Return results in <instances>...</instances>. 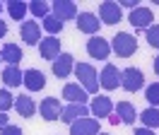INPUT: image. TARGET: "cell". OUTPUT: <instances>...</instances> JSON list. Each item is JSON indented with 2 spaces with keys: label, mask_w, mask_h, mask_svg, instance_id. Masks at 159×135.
<instances>
[{
  "label": "cell",
  "mask_w": 159,
  "mask_h": 135,
  "mask_svg": "<svg viewBox=\"0 0 159 135\" xmlns=\"http://www.w3.org/2000/svg\"><path fill=\"white\" fill-rule=\"evenodd\" d=\"M75 75H77V80L82 82V87H84L87 94H97V92H99V77H97V70H94L89 63H77V65H75Z\"/></svg>",
  "instance_id": "cell-1"
},
{
  "label": "cell",
  "mask_w": 159,
  "mask_h": 135,
  "mask_svg": "<svg viewBox=\"0 0 159 135\" xmlns=\"http://www.w3.org/2000/svg\"><path fill=\"white\" fill-rule=\"evenodd\" d=\"M111 48L116 51V56H120V58H130L135 51H138V39L133 36V34H128V31H118V34L113 36V44H111Z\"/></svg>",
  "instance_id": "cell-2"
},
{
  "label": "cell",
  "mask_w": 159,
  "mask_h": 135,
  "mask_svg": "<svg viewBox=\"0 0 159 135\" xmlns=\"http://www.w3.org/2000/svg\"><path fill=\"white\" fill-rule=\"evenodd\" d=\"M142 85H145V75L140 72L138 68H125V70H120V87H123L125 92H138Z\"/></svg>",
  "instance_id": "cell-3"
},
{
  "label": "cell",
  "mask_w": 159,
  "mask_h": 135,
  "mask_svg": "<svg viewBox=\"0 0 159 135\" xmlns=\"http://www.w3.org/2000/svg\"><path fill=\"white\" fill-rule=\"evenodd\" d=\"M97 133H99V121L97 118L82 116V118L70 123V135H97Z\"/></svg>",
  "instance_id": "cell-4"
},
{
  "label": "cell",
  "mask_w": 159,
  "mask_h": 135,
  "mask_svg": "<svg viewBox=\"0 0 159 135\" xmlns=\"http://www.w3.org/2000/svg\"><path fill=\"white\" fill-rule=\"evenodd\" d=\"M99 17H101L104 24H116V22H120V17H123V10H120L118 2L106 0V2L99 5Z\"/></svg>",
  "instance_id": "cell-5"
},
{
  "label": "cell",
  "mask_w": 159,
  "mask_h": 135,
  "mask_svg": "<svg viewBox=\"0 0 159 135\" xmlns=\"http://www.w3.org/2000/svg\"><path fill=\"white\" fill-rule=\"evenodd\" d=\"M87 53H89L92 58H97V60H106L109 53H111V46L104 36H92L89 41H87Z\"/></svg>",
  "instance_id": "cell-6"
},
{
  "label": "cell",
  "mask_w": 159,
  "mask_h": 135,
  "mask_svg": "<svg viewBox=\"0 0 159 135\" xmlns=\"http://www.w3.org/2000/svg\"><path fill=\"white\" fill-rule=\"evenodd\" d=\"M152 22H154V15H152V10H149V7L130 10V24H133L135 29H149V27H152Z\"/></svg>",
  "instance_id": "cell-7"
},
{
  "label": "cell",
  "mask_w": 159,
  "mask_h": 135,
  "mask_svg": "<svg viewBox=\"0 0 159 135\" xmlns=\"http://www.w3.org/2000/svg\"><path fill=\"white\" fill-rule=\"evenodd\" d=\"M89 114L97 116V118H106V116L113 114V101H111L109 96H104V94H97L94 99H92Z\"/></svg>",
  "instance_id": "cell-8"
},
{
  "label": "cell",
  "mask_w": 159,
  "mask_h": 135,
  "mask_svg": "<svg viewBox=\"0 0 159 135\" xmlns=\"http://www.w3.org/2000/svg\"><path fill=\"white\" fill-rule=\"evenodd\" d=\"M99 85L104 87V89H116V87L120 85V70L116 65H104V70H101V75H99Z\"/></svg>",
  "instance_id": "cell-9"
},
{
  "label": "cell",
  "mask_w": 159,
  "mask_h": 135,
  "mask_svg": "<svg viewBox=\"0 0 159 135\" xmlns=\"http://www.w3.org/2000/svg\"><path fill=\"white\" fill-rule=\"evenodd\" d=\"M53 15H56L60 22L72 19V17H77V5H75L72 0H53Z\"/></svg>",
  "instance_id": "cell-10"
},
{
  "label": "cell",
  "mask_w": 159,
  "mask_h": 135,
  "mask_svg": "<svg viewBox=\"0 0 159 135\" xmlns=\"http://www.w3.org/2000/svg\"><path fill=\"white\" fill-rule=\"evenodd\" d=\"M63 99H68L70 104H84L87 101V92L80 82H68L63 87Z\"/></svg>",
  "instance_id": "cell-11"
},
{
  "label": "cell",
  "mask_w": 159,
  "mask_h": 135,
  "mask_svg": "<svg viewBox=\"0 0 159 135\" xmlns=\"http://www.w3.org/2000/svg\"><path fill=\"white\" fill-rule=\"evenodd\" d=\"M41 111V118H46V121H58L60 118V99H56V96H48V99H43L39 106Z\"/></svg>",
  "instance_id": "cell-12"
},
{
  "label": "cell",
  "mask_w": 159,
  "mask_h": 135,
  "mask_svg": "<svg viewBox=\"0 0 159 135\" xmlns=\"http://www.w3.org/2000/svg\"><path fill=\"white\" fill-rule=\"evenodd\" d=\"M99 24H101L99 17L92 15V12H80L77 15V29L84 31V34H92V36H94V34L99 31Z\"/></svg>",
  "instance_id": "cell-13"
},
{
  "label": "cell",
  "mask_w": 159,
  "mask_h": 135,
  "mask_svg": "<svg viewBox=\"0 0 159 135\" xmlns=\"http://www.w3.org/2000/svg\"><path fill=\"white\" fill-rule=\"evenodd\" d=\"M20 34H22V41H27L29 46H36V44L41 41V27H39V22H22Z\"/></svg>",
  "instance_id": "cell-14"
},
{
  "label": "cell",
  "mask_w": 159,
  "mask_h": 135,
  "mask_svg": "<svg viewBox=\"0 0 159 135\" xmlns=\"http://www.w3.org/2000/svg\"><path fill=\"white\" fill-rule=\"evenodd\" d=\"M39 44H41V58H43V60H51V63H53V60L60 56V41L56 36H46V39H41Z\"/></svg>",
  "instance_id": "cell-15"
},
{
  "label": "cell",
  "mask_w": 159,
  "mask_h": 135,
  "mask_svg": "<svg viewBox=\"0 0 159 135\" xmlns=\"http://www.w3.org/2000/svg\"><path fill=\"white\" fill-rule=\"evenodd\" d=\"M75 68V58L70 53H60L56 60H53V75L56 77H68Z\"/></svg>",
  "instance_id": "cell-16"
},
{
  "label": "cell",
  "mask_w": 159,
  "mask_h": 135,
  "mask_svg": "<svg viewBox=\"0 0 159 135\" xmlns=\"http://www.w3.org/2000/svg\"><path fill=\"white\" fill-rule=\"evenodd\" d=\"M82 116H89L87 104H70L60 111V121H63V123H72V121H77Z\"/></svg>",
  "instance_id": "cell-17"
},
{
  "label": "cell",
  "mask_w": 159,
  "mask_h": 135,
  "mask_svg": "<svg viewBox=\"0 0 159 135\" xmlns=\"http://www.w3.org/2000/svg\"><path fill=\"white\" fill-rule=\"evenodd\" d=\"M24 87H27V89H31V92L43 89V87H46V75H43L41 70H36V68L27 70V72H24Z\"/></svg>",
  "instance_id": "cell-18"
},
{
  "label": "cell",
  "mask_w": 159,
  "mask_h": 135,
  "mask_svg": "<svg viewBox=\"0 0 159 135\" xmlns=\"http://www.w3.org/2000/svg\"><path fill=\"white\" fill-rule=\"evenodd\" d=\"M15 109H17V114L24 116V118H29V116L36 114V104H34V99H31V96H24V94L15 96Z\"/></svg>",
  "instance_id": "cell-19"
},
{
  "label": "cell",
  "mask_w": 159,
  "mask_h": 135,
  "mask_svg": "<svg viewBox=\"0 0 159 135\" xmlns=\"http://www.w3.org/2000/svg\"><path fill=\"white\" fill-rule=\"evenodd\" d=\"M2 82L7 87H17L24 82V72H22L17 65H7L5 70H2Z\"/></svg>",
  "instance_id": "cell-20"
},
{
  "label": "cell",
  "mask_w": 159,
  "mask_h": 135,
  "mask_svg": "<svg viewBox=\"0 0 159 135\" xmlns=\"http://www.w3.org/2000/svg\"><path fill=\"white\" fill-rule=\"evenodd\" d=\"M116 114H118L120 123H125V125H133V123H135V118H138V114H135V109H133L130 101H118Z\"/></svg>",
  "instance_id": "cell-21"
},
{
  "label": "cell",
  "mask_w": 159,
  "mask_h": 135,
  "mask_svg": "<svg viewBox=\"0 0 159 135\" xmlns=\"http://www.w3.org/2000/svg\"><path fill=\"white\" fill-rule=\"evenodd\" d=\"M2 60H7L10 65H17L22 60V48L17 44H5L2 46Z\"/></svg>",
  "instance_id": "cell-22"
},
{
  "label": "cell",
  "mask_w": 159,
  "mask_h": 135,
  "mask_svg": "<svg viewBox=\"0 0 159 135\" xmlns=\"http://www.w3.org/2000/svg\"><path fill=\"white\" fill-rule=\"evenodd\" d=\"M140 121L145 128H159V109L157 106H149L140 114Z\"/></svg>",
  "instance_id": "cell-23"
},
{
  "label": "cell",
  "mask_w": 159,
  "mask_h": 135,
  "mask_svg": "<svg viewBox=\"0 0 159 135\" xmlns=\"http://www.w3.org/2000/svg\"><path fill=\"white\" fill-rule=\"evenodd\" d=\"M7 12H10V17H12V19H20V22H24L27 5H24L22 0H10V2H7Z\"/></svg>",
  "instance_id": "cell-24"
},
{
  "label": "cell",
  "mask_w": 159,
  "mask_h": 135,
  "mask_svg": "<svg viewBox=\"0 0 159 135\" xmlns=\"http://www.w3.org/2000/svg\"><path fill=\"white\" fill-rule=\"evenodd\" d=\"M41 27L46 29L48 34H58V31H63V22H60L56 15H48V17H43V24Z\"/></svg>",
  "instance_id": "cell-25"
},
{
  "label": "cell",
  "mask_w": 159,
  "mask_h": 135,
  "mask_svg": "<svg viewBox=\"0 0 159 135\" xmlns=\"http://www.w3.org/2000/svg\"><path fill=\"white\" fill-rule=\"evenodd\" d=\"M29 10L34 17H48V2H43V0H31L29 2Z\"/></svg>",
  "instance_id": "cell-26"
},
{
  "label": "cell",
  "mask_w": 159,
  "mask_h": 135,
  "mask_svg": "<svg viewBox=\"0 0 159 135\" xmlns=\"http://www.w3.org/2000/svg\"><path fill=\"white\" fill-rule=\"evenodd\" d=\"M145 99H147L152 106H159V82H154V85H149L147 89H145Z\"/></svg>",
  "instance_id": "cell-27"
},
{
  "label": "cell",
  "mask_w": 159,
  "mask_h": 135,
  "mask_svg": "<svg viewBox=\"0 0 159 135\" xmlns=\"http://www.w3.org/2000/svg\"><path fill=\"white\" fill-rule=\"evenodd\" d=\"M15 106V96L7 92V89H0V111L5 114L7 109H12Z\"/></svg>",
  "instance_id": "cell-28"
},
{
  "label": "cell",
  "mask_w": 159,
  "mask_h": 135,
  "mask_svg": "<svg viewBox=\"0 0 159 135\" xmlns=\"http://www.w3.org/2000/svg\"><path fill=\"white\" fill-rule=\"evenodd\" d=\"M145 36H147V44H149V46L159 48V24H152L149 29H145Z\"/></svg>",
  "instance_id": "cell-29"
},
{
  "label": "cell",
  "mask_w": 159,
  "mask_h": 135,
  "mask_svg": "<svg viewBox=\"0 0 159 135\" xmlns=\"http://www.w3.org/2000/svg\"><path fill=\"white\" fill-rule=\"evenodd\" d=\"M0 135H24V133H22V128H17V125H5L0 130Z\"/></svg>",
  "instance_id": "cell-30"
},
{
  "label": "cell",
  "mask_w": 159,
  "mask_h": 135,
  "mask_svg": "<svg viewBox=\"0 0 159 135\" xmlns=\"http://www.w3.org/2000/svg\"><path fill=\"white\" fill-rule=\"evenodd\" d=\"M118 5H120V10H123V7H128V10H135V7H138V0H120Z\"/></svg>",
  "instance_id": "cell-31"
},
{
  "label": "cell",
  "mask_w": 159,
  "mask_h": 135,
  "mask_svg": "<svg viewBox=\"0 0 159 135\" xmlns=\"http://www.w3.org/2000/svg\"><path fill=\"white\" fill-rule=\"evenodd\" d=\"M135 135H154V133H152V128H138Z\"/></svg>",
  "instance_id": "cell-32"
},
{
  "label": "cell",
  "mask_w": 159,
  "mask_h": 135,
  "mask_svg": "<svg viewBox=\"0 0 159 135\" xmlns=\"http://www.w3.org/2000/svg\"><path fill=\"white\" fill-rule=\"evenodd\" d=\"M5 125H10V123H7V116H5L2 111H0V130H2Z\"/></svg>",
  "instance_id": "cell-33"
},
{
  "label": "cell",
  "mask_w": 159,
  "mask_h": 135,
  "mask_svg": "<svg viewBox=\"0 0 159 135\" xmlns=\"http://www.w3.org/2000/svg\"><path fill=\"white\" fill-rule=\"evenodd\" d=\"M5 34H7V24H5V22H2V19H0V39L5 36Z\"/></svg>",
  "instance_id": "cell-34"
},
{
  "label": "cell",
  "mask_w": 159,
  "mask_h": 135,
  "mask_svg": "<svg viewBox=\"0 0 159 135\" xmlns=\"http://www.w3.org/2000/svg\"><path fill=\"white\" fill-rule=\"evenodd\" d=\"M109 121H111V125H118L120 118H118V114H113V116H109Z\"/></svg>",
  "instance_id": "cell-35"
},
{
  "label": "cell",
  "mask_w": 159,
  "mask_h": 135,
  "mask_svg": "<svg viewBox=\"0 0 159 135\" xmlns=\"http://www.w3.org/2000/svg\"><path fill=\"white\" fill-rule=\"evenodd\" d=\"M154 72H157V75H159V56L154 58Z\"/></svg>",
  "instance_id": "cell-36"
},
{
  "label": "cell",
  "mask_w": 159,
  "mask_h": 135,
  "mask_svg": "<svg viewBox=\"0 0 159 135\" xmlns=\"http://www.w3.org/2000/svg\"><path fill=\"white\" fill-rule=\"evenodd\" d=\"M0 12H2V2H0Z\"/></svg>",
  "instance_id": "cell-37"
},
{
  "label": "cell",
  "mask_w": 159,
  "mask_h": 135,
  "mask_svg": "<svg viewBox=\"0 0 159 135\" xmlns=\"http://www.w3.org/2000/svg\"><path fill=\"white\" fill-rule=\"evenodd\" d=\"M0 60H2V51H0Z\"/></svg>",
  "instance_id": "cell-38"
},
{
  "label": "cell",
  "mask_w": 159,
  "mask_h": 135,
  "mask_svg": "<svg viewBox=\"0 0 159 135\" xmlns=\"http://www.w3.org/2000/svg\"><path fill=\"white\" fill-rule=\"evenodd\" d=\"M99 135H109V133H99Z\"/></svg>",
  "instance_id": "cell-39"
}]
</instances>
